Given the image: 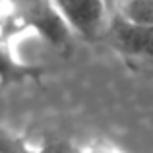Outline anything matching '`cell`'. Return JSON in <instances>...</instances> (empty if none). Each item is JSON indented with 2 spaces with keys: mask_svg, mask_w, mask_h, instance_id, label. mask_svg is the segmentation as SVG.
<instances>
[{
  "mask_svg": "<svg viewBox=\"0 0 153 153\" xmlns=\"http://www.w3.org/2000/svg\"><path fill=\"white\" fill-rule=\"evenodd\" d=\"M116 14L130 22L153 25V0H120Z\"/></svg>",
  "mask_w": 153,
  "mask_h": 153,
  "instance_id": "4",
  "label": "cell"
},
{
  "mask_svg": "<svg viewBox=\"0 0 153 153\" xmlns=\"http://www.w3.org/2000/svg\"><path fill=\"white\" fill-rule=\"evenodd\" d=\"M112 45L122 54L153 60V25L138 23L114 14L107 23Z\"/></svg>",
  "mask_w": 153,
  "mask_h": 153,
  "instance_id": "2",
  "label": "cell"
},
{
  "mask_svg": "<svg viewBox=\"0 0 153 153\" xmlns=\"http://www.w3.org/2000/svg\"><path fill=\"white\" fill-rule=\"evenodd\" d=\"M78 153H126L122 147H118L116 143L107 142V140H95V142H89L82 147Z\"/></svg>",
  "mask_w": 153,
  "mask_h": 153,
  "instance_id": "5",
  "label": "cell"
},
{
  "mask_svg": "<svg viewBox=\"0 0 153 153\" xmlns=\"http://www.w3.org/2000/svg\"><path fill=\"white\" fill-rule=\"evenodd\" d=\"M25 70L14 49V35H0V78H14Z\"/></svg>",
  "mask_w": 153,
  "mask_h": 153,
  "instance_id": "3",
  "label": "cell"
},
{
  "mask_svg": "<svg viewBox=\"0 0 153 153\" xmlns=\"http://www.w3.org/2000/svg\"><path fill=\"white\" fill-rule=\"evenodd\" d=\"M70 33L95 37L107 25V0H51Z\"/></svg>",
  "mask_w": 153,
  "mask_h": 153,
  "instance_id": "1",
  "label": "cell"
}]
</instances>
